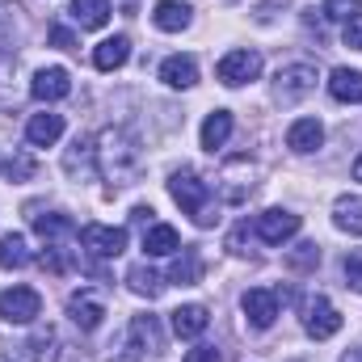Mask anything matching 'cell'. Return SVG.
Segmentation results:
<instances>
[{
	"label": "cell",
	"instance_id": "7c38bea8",
	"mask_svg": "<svg viewBox=\"0 0 362 362\" xmlns=\"http://www.w3.org/2000/svg\"><path fill=\"white\" fill-rule=\"evenodd\" d=\"M253 232H257L266 245H286V240L299 232V215H295V211H282V206H270V211L257 215Z\"/></svg>",
	"mask_w": 362,
	"mask_h": 362
},
{
	"label": "cell",
	"instance_id": "2e32d148",
	"mask_svg": "<svg viewBox=\"0 0 362 362\" xmlns=\"http://www.w3.org/2000/svg\"><path fill=\"white\" fill-rule=\"evenodd\" d=\"M127 59H131V38L127 34H114V38L97 42V51H93V68L97 72H118Z\"/></svg>",
	"mask_w": 362,
	"mask_h": 362
},
{
	"label": "cell",
	"instance_id": "1f68e13d",
	"mask_svg": "<svg viewBox=\"0 0 362 362\" xmlns=\"http://www.w3.org/2000/svg\"><path fill=\"white\" fill-rule=\"evenodd\" d=\"M181 362H223V358H219L215 346H194V350H185V358Z\"/></svg>",
	"mask_w": 362,
	"mask_h": 362
},
{
	"label": "cell",
	"instance_id": "ffe728a7",
	"mask_svg": "<svg viewBox=\"0 0 362 362\" xmlns=\"http://www.w3.org/2000/svg\"><path fill=\"white\" fill-rule=\"evenodd\" d=\"M189 17H194V8L189 4H181V0H160L156 8H152V25L156 30H165V34H177L189 25Z\"/></svg>",
	"mask_w": 362,
	"mask_h": 362
},
{
	"label": "cell",
	"instance_id": "836d02e7",
	"mask_svg": "<svg viewBox=\"0 0 362 362\" xmlns=\"http://www.w3.org/2000/svg\"><path fill=\"white\" fill-rule=\"evenodd\" d=\"M51 42H55L59 51H72V47H76V34H72L68 25H51Z\"/></svg>",
	"mask_w": 362,
	"mask_h": 362
},
{
	"label": "cell",
	"instance_id": "7402d4cb",
	"mask_svg": "<svg viewBox=\"0 0 362 362\" xmlns=\"http://www.w3.org/2000/svg\"><path fill=\"white\" fill-rule=\"evenodd\" d=\"M30 262H34V253H30L25 236H21V232H4V236H0V270H21V266H30Z\"/></svg>",
	"mask_w": 362,
	"mask_h": 362
},
{
	"label": "cell",
	"instance_id": "8d00e7d4",
	"mask_svg": "<svg viewBox=\"0 0 362 362\" xmlns=\"http://www.w3.org/2000/svg\"><path fill=\"white\" fill-rule=\"evenodd\" d=\"M354 181H362V156L354 160Z\"/></svg>",
	"mask_w": 362,
	"mask_h": 362
},
{
	"label": "cell",
	"instance_id": "f546056e",
	"mask_svg": "<svg viewBox=\"0 0 362 362\" xmlns=\"http://www.w3.org/2000/svg\"><path fill=\"white\" fill-rule=\"evenodd\" d=\"M286 266H291V270H316V266H320V249H316V245H299V249L286 253Z\"/></svg>",
	"mask_w": 362,
	"mask_h": 362
},
{
	"label": "cell",
	"instance_id": "d4e9b609",
	"mask_svg": "<svg viewBox=\"0 0 362 362\" xmlns=\"http://www.w3.org/2000/svg\"><path fill=\"white\" fill-rule=\"evenodd\" d=\"M333 223H337L341 232H350V236H362V198L341 194V198L333 202Z\"/></svg>",
	"mask_w": 362,
	"mask_h": 362
},
{
	"label": "cell",
	"instance_id": "8fae6325",
	"mask_svg": "<svg viewBox=\"0 0 362 362\" xmlns=\"http://www.w3.org/2000/svg\"><path fill=\"white\" fill-rule=\"evenodd\" d=\"M278 291L270 286H253V291H245V299H240V308H245V320H249V329H270L274 320H278Z\"/></svg>",
	"mask_w": 362,
	"mask_h": 362
},
{
	"label": "cell",
	"instance_id": "ba28073f",
	"mask_svg": "<svg viewBox=\"0 0 362 362\" xmlns=\"http://www.w3.org/2000/svg\"><path fill=\"white\" fill-rule=\"evenodd\" d=\"M303 329H308V337L329 341V337L341 333V312H337L325 295H312V299L303 303Z\"/></svg>",
	"mask_w": 362,
	"mask_h": 362
},
{
	"label": "cell",
	"instance_id": "44dd1931",
	"mask_svg": "<svg viewBox=\"0 0 362 362\" xmlns=\"http://www.w3.org/2000/svg\"><path fill=\"white\" fill-rule=\"evenodd\" d=\"M329 93H333V101L358 105L362 101V72H354V68H333V76H329Z\"/></svg>",
	"mask_w": 362,
	"mask_h": 362
},
{
	"label": "cell",
	"instance_id": "5bb4252c",
	"mask_svg": "<svg viewBox=\"0 0 362 362\" xmlns=\"http://www.w3.org/2000/svg\"><path fill=\"white\" fill-rule=\"evenodd\" d=\"M72 93V76L64 72V68H42V72H34V81H30V97L34 101H64Z\"/></svg>",
	"mask_w": 362,
	"mask_h": 362
},
{
	"label": "cell",
	"instance_id": "83f0119b",
	"mask_svg": "<svg viewBox=\"0 0 362 362\" xmlns=\"http://www.w3.org/2000/svg\"><path fill=\"white\" fill-rule=\"evenodd\" d=\"M127 286H131L135 295H148V299H156L165 282H160V274L148 270V266H131V270H127Z\"/></svg>",
	"mask_w": 362,
	"mask_h": 362
},
{
	"label": "cell",
	"instance_id": "d6a6232c",
	"mask_svg": "<svg viewBox=\"0 0 362 362\" xmlns=\"http://www.w3.org/2000/svg\"><path fill=\"white\" fill-rule=\"evenodd\" d=\"M341 270H346V278H350V286H354V291H362V257H358V253H350Z\"/></svg>",
	"mask_w": 362,
	"mask_h": 362
},
{
	"label": "cell",
	"instance_id": "3957f363",
	"mask_svg": "<svg viewBox=\"0 0 362 362\" xmlns=\"http://www.w3.org/2000/svg\"><path fill=\"white\" fill-rule=\"evenodd\" d=\"M169 194H173V202H177L198 228H211V223L219 219V215H215V189L198 177V173H189V169L173 173V177H169Z\"/></svg>",
	"mask_w": 362,
	"mask_h": 362
},
{
	"label": "cell",
	"instance_id": "52a82bcc",
	"mask_svg": "<svg viewBox=\"0 0 362 362\" xmlns=\"http://www.w3.org/2000/svg\"><path fill=\"white\" fill-rule=\"evenodd\" d=\"M215 76H219V85L240 89V85H249V81L262 76V55H257V51H245V47H240V51H228V55L219 59Z\"/></svg>",
	"mask_w": 362,
	"mask_h": 362
},
{
	"label": "cell",
	"instance_id": "ac0fdd59",
	"mask_svg": "<svg viewBox=\"0 0 362 362\" xmlns=\"http://www.w3.org/2000/svg\"><path fill=\"white\" fill-rule=\"evenodd\" d=\"M160 81H165L169 89H194V81H198L194 55H169V59L160 64Z\"/></svg>",
	"mask_w": 362,
	"mask_h": 362
},
{
	"label": "cell",
	"instance_id": "603a6c76",
	"mask_svg": "<svg viewBox=\"0 0 362 362\" xmlns=\"http://www.w3.org/2000/svg\"><path fill=\"white\" fill-rule=\"evenodd\" d=\"M177 249H181V236L169 223H152V228L144 232V253H148V257H169V253H177Z\"/></svg>",
	"mask_w": 362,
	"mask_h": 362
},
{
	"label": "cell",
	"instance_id": "e575fe53",
	"mask_svg": "<svg viewBox=\"0 0 362 362\" xmlns=\"http://www.w3.org/2000/svg\"><path fill=\"white\" fill-rule=\"evenodd\" d=\"M346 47H358L362 51V21L354 17V21H346Z\"/></svg>",
	"mask_w": 362,
	"mask_h": 362
},
{
	"label": "cell",
	"instance_id": "4316f807",
	"mask_svg": "<svg viewBox=\"0 0 362 362\" xmlns=\"http://www.w3.org/2000/svg\"><path fill=\"white\" fill-rule=\"evenodd\" d=\"M169 282H177V286L202 282V257H198V249H181V257L173 262V270H169Z\"/></svg>",
	"mask_w": 362,
	"mask_h": 362
},
{
	"label": "cell",
	"instance_id": "f1b7e54d",
	"mask_svg": "<svg viewBox=\"0 0 362 362\" xmlns=\"http://www.w3.org/2000/svg\"><path fill=\"white\" fill-rule=\"evenodd\" d=\"M329 21H354L362 13V0H325V8H320Z\"/></svg>",
	"mask_w": 362,
	"mask_h": 362
},
{
	"label": "cell",
	"instance_id": "277c9868",
	"mask_svg": "<svg viewBox=\"0 0 362 362\" xmlns=\"http://www.w3.org/2000/svg\"><path fill=\"white\" fill-rule=\"evenodd\" d=\"M127 354H118V358L110 362H139L144 354H160L165 350V337H160V320L156 316H131V329H127V346H122Z\"/></svg>",
	"mask_w": 362,
	"mask_h": 362
},
{
	"label": "cell",
	"instance_id": "e0dca14e",
	"mask_svg": "<svg viewBox=\"0 0 362 362\" xmlns=\"http://www.w3.org/2000/svg\"><path fill=\"white\" fill-rule=\"evenodd\" d=\"M320 144H325V127H320L316 118H295V122H291V131H286V148H291V152L308 156V152H316Z\"/></svg>",
	"mask_w": 362,
	"mask_h": 362
},
{
	"label": "cell",
	"instance_id": "d590c367",
	"mask_svg": "<svg viewBox=\"0 0 362 362\" xmlns=\"http://www.w3.org/2000/svg\"><path fill=\"white\" fill-rule=\"evenodd\" d=\"M341 362H362V346H354V350H346V354H341Z\"/></svg>",
	"mask_w": 362,
	"mask_h": 362
},
{
	"label": "cell",
	"instance_id": "8992f818",
	"mask_svg": "<svg viewBox=\"0 0 362 362\" xmlns=\"http://www.w3.org/2000/svg\"><path fill=\"white\" fill-rule=\"evenodd\" d=\"M312 89H316V64H286V68H278V76H274V97H278L282 105L303 101Z\"/></svg>",
	"mask_w": 362,
	"mask_h": 362
},
{
	"label": "cell",
	"instance_id": "30bf717a",
	"mask_svg": "<svg viewBox=\"0 0 362 362\" xmlns=\"http://www.w3.org/2000/svg\"><path fill=\"white\" fill-rule=\"evenodd\" d=\"M81 249H85L89 257L110 262V257H118V253L127 249V232H122V228H110V223H85V228H81Z\"/></svg>",
	"mask_w": 362,
	"mask_h": 362
},
{
	"label": "cell",
	"instance_id": "9a60e30c",
	"mask_svg": "<svg viewBox=\"0 0 362 362\" xmlns=\"http://www.w3.org/2000/svg\"><path fill=\"white\" fill-rule=\"evenodd\" d=\"M206 325H211V312L202 303H181L177 312H173V333H177L181 341H198L206 333Z\"/></svg>",
	"mask_w": 362,
	"mask_h": 362
},
{
	"label": "cell",
	"instance_id": "5b68a950",
	"mask_svg": "<svg viewBox=\"0 0 362 362\" xmlns=\"http://www.w3.org/2000/svg\"><path fill=\"white\" fill-rule=\"evenodd\" d=\"M257 165L249 160V156H232L228 165H223V173H219V198L228 202V206H245L249 202V194H253V185H257Z\"/></svg>",
	"mask_w": 362,
	"mask_h": 362
},
{
	"label": "cell",
	"instance_id": "6da1fadb",
	"mask_svg": "<svg viewBox=\"0 0 362 362\" xmlns=\"http://www.w3.org/2000/svg\"><path fill=\"white\" fill-rule=\"evenodd\" d=\"M93 160H97V173L110 181V185H135L144 173V152L139 144L118 131V127H105L97 135V148H93Z\"/></svg>",
	"mask_w": 362,
	"mask_h": 362
},
{
	"label": "cell",
	"instance_id": "4fadbf2b",
	"mask_svg": "<svg viewBox=\"0 0 362 362\" xmlns=\"http://www.w3.org/2000/svg\"><path fill=\"white\" fill-rule=\"evenodd\" d=\"M68 316H72V325H76L81 333H93V329H101V320H105V303H101L93 291H76V295L68 299Z\"/></svg>",
	"mask_w": 362,
	"mask_h": 362
},
{
	"label": "cell",
	"instance_id": "cb8c5ba5",
	"mask_svg": "<svg viewBox=\"0 0 362 362\" xmlns=\"http://www.w3.org/2000/svg\"><path fill=\"white\" fill-rule=\"evenodd\" d=\"M68 13H72V21L81 30H101L110 21V0H72Z\"/></svg>",
	"mask_w": 362,
	"mask_h": 362
},
{
	"label": "cell",
	"instance_id": "484cf974",
	"mask_svg": "<svg viewBox=\"0 0 362 362\" xmlns=\"http://www.w3.org/2000/svg\"><path fill=\"white\" fill-rule=\"evenodd\" d=\"M228 139H232V114H228V110L206 114V122H202V148L215 152V148H223Z\"/></svg>",
	"mask_w": 362,
	"mask_h": 362
},
{
	"label": "cell",
	"instance_id": "9c48e42d",
	"mask_svg": "<svg viewBox=\"0 0 362 362\" xmlns=\"http://www.w3.org/2000/svg\"><path fill=\"white\" fill-rule=\"evenodd\" d=\"M38 312H42V299H38L34 286H8V291H0V316L8 325H34Z\"/></svg>",
	"mask_w": 362,
	"mask_h": 362
},
{
	"label": "cell",
	"instance_id": "4dcf8cb0",
	"mask_svg": "<svg viewBox=\"0 0 362 362\" xmlns=\"http://www.w3.org/2000/svg\"><path fill=\"white\" fill-rule=\"evenodd\" d=\"M13 0H0V47H8L17 38V17H13Z\"/></svg>",
	"mask_w": 362,
	"mask_h": 362
},
{
	"label": "cell",
	"instance_id": "7a4b0ae2",
	"mask_svg": "<svg viewBox=\"0 0 362 362\" xmlns=\"http://www.w3.org/2000/svg\"><path fill=\"white\" fill-rule=\"evenodd\" d=\"M34 232L42 236V257H38V262L51 274L72 270V257H76V249H72L76 223H72L68 215H34Z\"/></svg>",
	"mask_w": 362,
	"mask_h": 362
},
{
	"label": "cell",
	"instance_id": "d6986e66",
	"mask_svg": "<svg viewBox=\"0 0 362 362\" xmlns=\"http://www.w3.org/2000/svg\"><path fill=\"white\" fill-rule=\"evenodd\" d=\"M59 135H64V114H34V118L25 122V139H30L34 148H51Z\"/></svg>",
	"mask_w": 362,
	"mask_h": 362
}]
</instances>
